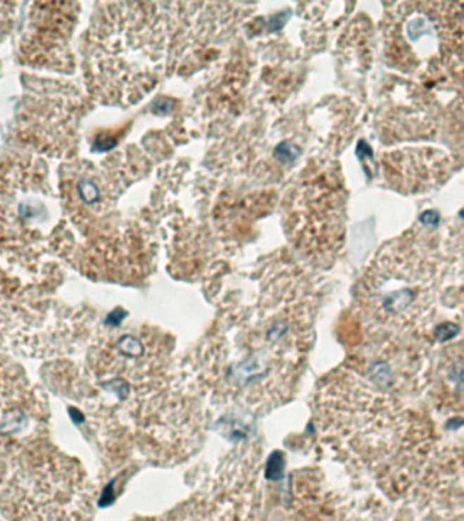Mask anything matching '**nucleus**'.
I'll return each mask as SVG.
<instances>
[{"label":"nucleus","instance_id":"f257e3e1","mask_svg":"<svg viewBox=\"0 0 464 521\" xmlns=\"http://www.w3.org/2000/svg\"><path fill=\"white\" fill-rule=\"evenodd\" d=\"M58 10L60 4H42L41 8L33 15V22H30V32L25 41L23 52L30 58L37 54L32 61L37 64L38 58L42 55V64H48L54 68V64L58 61V52L63 51V42H67V38L71 34L73 29V17L71 13Z\"/></svg>","mask_w":464,"mask_h":521},{"label":"nucleus","instance_id":"7ed1b4c3","mask_svg":"<svg viewBox=\"0 0 464 521\" xmlns=\"http://www.w3.org/2000/svg\"><path fill=\"white\" fill-rule=\"evenodd\" d=\"M458 334H459V327L455 323H449V322L437 326L434 330V335L440 342L449 341Z\"/></svg>","mask_w":464,"mask_h":521},{"label":"nucleus","instance_id":"20e7f679","mask_svg":"<svg viewBox=\"0 0 464 521\" xmlns=\"http://www.w3.org/2000/svg\"><path fill=\"white\" fill-rule=\"evenodd\" d=\"M427 216H429V219H427V218H421V220L424 222V223H429V224H434L436 222H437V215L436 213H433V212H427L425 213Z\"/></svg>","mask_w":464,"mask_h":521},{"label":"nucleus","instance_id":"f03ea898","mask_svg":"<svg viewBox=\"0 0 464 521\" xmlns=\"http://www.w3.org/2000/svg\"><path fill=\"white\" fill-rule=\"evenodd\" d=\"M33 402L26 379L15 391H0V449L14 446L15 436L29 428Z\"/></svg>","mask_w":464,"mask_h":521}]
</instances>
